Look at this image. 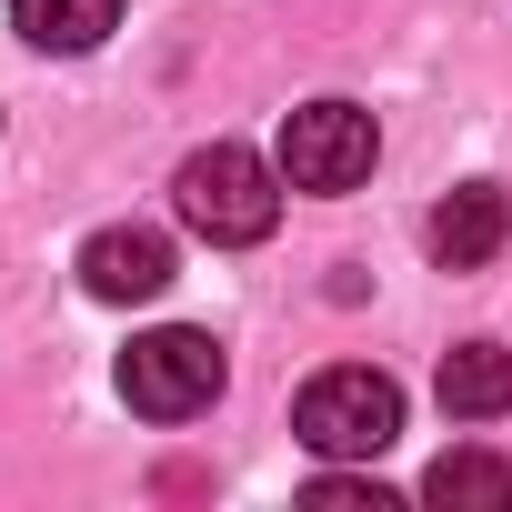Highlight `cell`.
<instances>
[{
  "label": "cell",
  "instance_id": "obj_1",
  "mask_svg": "<svg viewBox=\"0 0 512 512\" xmlns=\"http://www.w3.org/2000/svg\"><path fill=\"white\" fill-rule=\"evenodd\" d=\"M171 201H181V221H191L201 241L241 251V241H262V231L282 221V161L241 151V141H211V151H191V161H181Z\"/></svg>",
  "mask_w": 512,
  "mask_h": 512
},
{
  "label": "cell",
  "instance_id": "obj_2",
  "mask_svg": "<svg viewBox=\"0 0 512 512\" xmlns=\"http://www.w3.org/2000/svg\"><path fill=\"white\" fill-rule=\"evenodd\" d=\"M292 432H302L322 462H372V452H392V432H402V382L372 372V362H332V372L302 382Z\"/></svg>",
  "mask_w": 512,
  "mask_h": 512
},
{
  "label": "cell",
  "instance_id": "obj_3",
  "mask_svg": "<svg viewBox=\"0 0 512 512\" xmlns=\"http://www.w3.org/2000/svg\"><path fill=\"white\" fill-rule=\"evenodd\" d=\"M221 342L211 332H191V322H161V332H141L131 352H121V402L141 412V422H191V412H211L221 402Z\"/></svg>",
  "mask_w": 512,
  "mask_h": 512
},
{
  "label": "cell",
  "instance_id": "obj_4",
  "mask_svg": "<svg viewBox=\"0 0 512 512\" xmlns=\"http://www.w3.org/2000/svg\"><path fill=\"white\" fill-rule=\"evenodd\" d=\"M382 161V131L362 101H302L282 121V181L292 191H362Z\"/></svg>",
  "mask_w": 512,
  "mask_h": 512
},
{
  "label": "cell",
  "instance_id": "obj_5",
  "mask_svg": "<svg viewBox=\"0 0 512 512\" xmlns=\"http://www.w3.org/2000/svg\"><path fill=\"white\" fill-rule=\"evenodd\" d=\"M81 292L91 302H161L171 292V241L141 231V221H111L81 241Z\"/></svg>",
  "mask_w": 512,
  "mask_h": 512
},
{
  "label": "cell",
  "instance_id": "obj_6",
  "mask_svg": "<svg viewBox=\"0 0 512 512\" xmlns=\"http://www.w3.org/2000/svg\"><path fill=\"white\" fill-rule=\"evenodd\" d=\"M502 231H512V201H502L492 181H462V191L432 211V251H442V272H482L492 251H502Z\"/></svg>",
  "mask_w": 512,
  "mask_h": 512
},
{
  "label": "cell",
  "instance_id": "obj_7",
  "mask_svg": "<svg viewBox=\"0 0 512 512\" xmlns=\"http://www.w3.org/2000/svg\"><path fill=\"white\" fill-rule=\"evenodd\" d=\"M442 412H452V422L512 412V352H502V342H452V352H442Z\"/></svg>",
  "mask_w": 512,
  "mask_h": 512
},
{
  "label": "cell",
  "instance_id": "obj_8",
  "mask_svg": "<svg viewBox=\"0 0 512 512\" xmlns=\"http://www.w3.org/2000/svg\"><path fill=\"white\" fill-rule=\"evenodd\" d=\"M422 502H452V512H512V462H502V452L452 442V452L422 472Z\"/></svg>",
  "mask_w": 512,
  "mask_h": 512
},
{
  "label": "cell",
  "instance_id": "obj_9",
  "mask_svg": "<svg viewBox=\"0 0 512 512\" xmlns=\"http://www.w3.org/2000/svg\"><path fill=\"white\" fill-rule=\"evenodd\" d=\"M11 21H21L31 51H101L121 0H11Z\"/></svg>",
  "mask_w": 512,
  "mask_h": 512
},
{
  "label": "cell",
  "instance_id": "obj_10",
  "mask_svg": "<svg viewBox=\"0 0 512 512\" xmlns=\"http://www.w3.org/2000/svg\"><path fill=\"white\" fill-rule=\"evenodd\" d=\"M312 502H322V512H392V492H382V482H352V472H322Z\"/></svg>",
  "mask_w": 512,
  "mask_h": 512
}]
</instances>
